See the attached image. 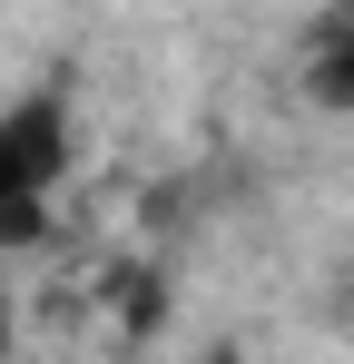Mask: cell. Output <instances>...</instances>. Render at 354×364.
<instances>
[{"instance_id":"6da1fadb","label":"cell","mask_w":354,"mask_h":364,"mask_svg":"<svg viewBox=\"0 0 354 364\" xmlns=\"http://www.w3.org/2000/svg\"><path fill=\"white\" fill-rule=\"evenodd\" d=\"M69 89H20L0 109V256L50 237V197L69 178Z\"/></svg>"},{"instance_id":"7a4b0ae2","label":"cell","mask_w":354,"mask_h":364,"mask_svg":"<svg viewBox=\"0 0 354 364\" xmlns=\"http://www.w3.org/2000/svg\"><path fill=\"white\" fill-rule=\"evenodd\" d=\"M295 79H305L315 109H354V0H325V10L305 20V60H295Z\"/></svg>"}]
</instances>
